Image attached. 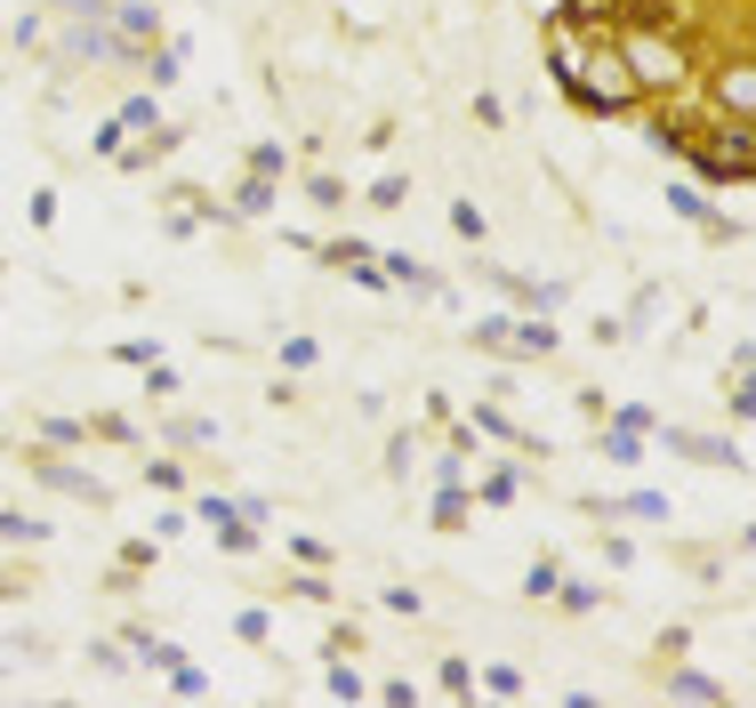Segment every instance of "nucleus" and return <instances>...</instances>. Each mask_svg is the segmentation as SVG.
<instances>
[{
	"label": "nucleus",
	"mask_w": 756,
	"mask_h": 708,
	"mask_svg": "<svg viewBox=\"0 0 756 708\" xmlns=\"http://www.w3.org/2000/svg\"><path fill=\"white\" fill-rule=\"evenodd\" d=\"M700 97H708V113H733V121H756V41L733 49V57H700Z\"/></svg>",
	"instance_id": "obj_5"
},
{
	"label": "nucleus",
	"mask_w": 756,
	"mask_h": 708,
	"mask_svg": "<svg viewBox=\"0 0 756 708\" xmlns=\"http://www.w3.org/2000/svg\"><path fill=\"white\" fill-rule=\"evenodd\" d=\"M290 556H298V564H315V571H330V539H306V531H298V539H290Z\"/></svg>",
	"instance_id": "obj_40"
},
{
	"label": "nucleus",
	"mask_w": 756,
	"mask_h": 708,
	"mask_svg": "<svg viewBox=\"0 0 756 708\" xmlns=\"http://www.w3.org/2000/svg\"><path fill=\"white\" fill-rule=\"evenodd\" d=\"M604 435H596V459H611V467H636L644 459V435L636 427H620V419H596Z\"/></svg>",
	"instance_id": "obj_12"
},
{
	"label": "nucleus",
	"mask_w": 756,
	"mask_h": 708,
	"mask_svg": "<svg viewBox=\"0 0 756 708\" xmlns=\"http://www.w3.org/2000/svg\"><path fill=\"white\" fill-rule=\"evenodd\" d=\"M17 459H24V476H32V483H49V491H64V499H81V508H113V483H97L89 467L57 459L49 443H41V451H17Z\"/></svg>",
	"instance_id": "obj_6"
},
{
	"label": "nucleus",
	"mask_w": 756,
	"mask_h": 708,
	"mask_svg": "<svg viewBox=\"0 0 756 708\" xmlns=\"http://www.w3.org/2000/svg\"><path fill=\"white\" fill-rule=\"evenodd\" d=\"M242 170H258V178H282V170H290V146H282V138H258V146L242 153Z\"/></svg>",
	"instance_id": "obj_24"
},
{
	"label": "nucleus",
	"mask_w": 756,
	"mask_h": 708,
	"mask_svg": "<svg viewBox=\"0 0 756 708\" xmlns=\"http://www.w3.org/2000/svg\"><path fill=\"white\" fill-rule=\"evenodd\" d=\"M113 362H129V370H146V362H161V347H153V339H121V347H113Z\"/></svg>",
	"instance_id": "obj_38"
},
{
	"label": "nucleus",
	"mask_w": 756,
	"mask_h": 708,
	"mask_svg": "<svg viewBox=\"0 0 756 708\" xmlns=\"http://www.w3.org/2000/svg\"><path fill=\"white\" fill-rule=\"evenodd\" d=\"M556 604H564V612H604V588H596V580H564Z\"/></svg>",
	"instance_id": "obj_30"
},
{
	"label": "nucleus",
	"mask_w": 756,
	"mask_h": 708,
	"mask_svg": "<svg viewBox=\"0 0 756 708\" xmlns=\"http://www.w3.org/2000/svg\"><path fill=\"white\" fill-rule=\"evenodd\" d=\"M651 435H660V443L668 451H684V459H693V467H733V476H748V459H740V443H733V435H693V427H651Z\"/></svg>",
	"instance_id": "obj_8"
},
{
	"label": "nucleus",
	"mask_w": 756,
	"mask_h": 708,
	"mask_svg": "<svg viewBox=\"0 0 756 708\" xmlns=\"http://www.w3.org/2000/svg\"><path fill=\"white\" fill-rule=\"evenodd\" d=\"M306 210L338 218V210H347V178H338V170H306Z\"/></svg>",
	"instance_id": "obj_16"
},
{
	"label": "nucleus",
	"mask_w": 756,
	"mask_h": 708,
	"mask_svg": "<svg viewBox=\"0 0 756 708\" xmlns=\"http://www.w3.org/2000/svg\"><path fill=\"white\" fill-rule=\"evenodd\" d=\"M725 370H733V379H740V370H756V347H748V339H740V347H733V355H725Z\"/></svg>",
	"instance_id": "obj_46"
},
{
	"label": "nucleus",
	"mask_w": 756,
	"mask_h": 708,
	"mask_svg": "<svg viewBox=\"0 0 756 708\" xmlns=\"http://www.w3.org/2000/svg\"><path fill=\"white\" fill-rule=\"evenodd\" d=\"M233 636H242V645H273V612L266 604H242V612H233Z\"/></svg>",
	"instance_id": "obj_28"
},
{
	"label": "nucleus",
	"mask_w": 756,
	"mask_h": 708,
	"mask_svg": "<svg viewBox=\"0 0 756 708\" xmlns=\"http://www.w3.org/2000/svg\"><path fill=\"white\" fill-rule=\"evenodd\" d=\"M0 41H9V24H0Z\"/></svg>",
	"instance_id": "obj_49"
},
{
	"label": "nucleus",
	"mask_w": 756,
	"mask_h": 708,
	"mask_svg": "<svg viewBox=\"0 0 756 708\" xmlns=\"http://www.w3.org/2000/svg\"><path fill=\"white\" fill-rule=\"evenodd\" d=\"M475 516V491L467 483H435V531H467Z\"/></svg>",
	"instance_id": "obj_13"
},
{
	"label": "nucleus",
	"mask_w": 756,
	"mask_h": 708,
	"mask_svg": "<svg viewBox=\"0 0 756 708\" xmlns=\"http://www.w3.org/2000/svg\"><path fill=\"white\" fill-rule=\"evenodd\" d=\"M146 395L169 402V395H178V370H169V362H146Z\"/></svg>",
	"instance_id": "obj_41"
},
{
	"label": "nucleus",
	"mask_w": 756,
	"mask_h": 708,
	"mask_svg": "<svg viewBox=\"0 0 756 708\" xmlns=\"http://www.w3.org/2000/svg\"><path fill=\"white\" fill-rule=\"evenodd\" d=\"M378 604H387V612H402V620H410V612H427V596H419V588H378Z\"/></svg>",
	"instance_id": "obj_39"
},
{
	"label": "nucleus",
	"mask_w": 756,
	"mask_h": 708,
	"mask_svg": "<svg viewBox=\"0 0 756 708\" xmlns=\"http://www.w3.org/2000/svg\"><path fill=\"white\" fill-rule=\"evenodd\" d=\"M113 41H121V64H129V73H137V64H146V49L161 41V9H153V0H113Z\"/></svg>",
	"instance_id": "obj_7"
},
{
	"label": "nucleus",
	"mask_w": 756,
	"mask_h": 708,
	"mask_svg": "<svg viewBox=\"0 0 756 708\" xmlns=\"http://www.w3.org/2000/svg\"><path fill=\"white\" fill-rule=\"evenodd\" d=\"M169 443H178V451H201V443H218V427H210V419H178V427H169Z\"/></svg>",
	"instance_id": "obj_35"
},
{
	"label": "nucleus",
	"mask_w": 756,
	"mask_h": 708,
	"mask_svg": "<svg viewBox=\"0 0 756 708\" xmlns=\"http://www.w3.org/2000/svg\"><path fill=\"white\" fill-rule=\"evenodd\" d=\"M322 685H330V700H362V692H370V685L355 677V660H347V652H330V668H322Z\"/></svg>",
	"instance_id": "obj_26"
},
{
	"label": "nucleus",
	"mask_w": 756,
	"mask_h": 708,
	"mask_svg": "<svg viewBox=\"0 0 756 708\" xmlns=\"http://www.w3.org/2000/svg\"><path fill=\"white\" fill-rule=\"evenodd\" d=\"M596 516H636V523H668L660 491H628V499H596Z\"/></svg>",
	"instance_id": "obj_15"
},
{
	"label": "nucleus",
	"mask_w": 756,
	"mask_h": 708,
	"mask_svg": "<svg viewBox=\"0 0 756 708\" xmlns=\"http://www.w3.org/2000/svg\"><path fill=\"white\" fill-rule=\"evenodd\" d=\"M611 32H620V57H628L636 89H644V106H651V97H676V89H693V81H700V41H693V32H676V24H644V17H620Z\"/></svg>",
	"instance_id": "obj_2"
},
{
	"label": "nucleus",
	"mask_w": 756,
	"mask_h": 708,
	"mask_svg": "<svg viewBox=\"0 0 756 708\" xmlns=\"http://www.w3.org/2000/svg\"><path fill=\"white\" fill-rule=\"evenodd\" d=\"M556 588H564V564H556V556H531V571H524V596H531V604H547Z\"/></svg>",
	"instance_id": "obj_25"
},
{
	"label": "nucleus",
	"mask_w": 756,
	"mask_h": 708,
	"mask_svg": "<svg viewBox=\"0 0 756 708\" xmlns=\"http://www.w3.org/2000/svg\"><path fill=\"white\" fill-rule=\"evenodd\" d=\"M137 81H146V89H178V81H186V41H178V32H161V41L146 49Z\"/></svg>",
	"instance_id": "obj_9"
},
{
	"label": "nucleus",
	"mask_w": 756,
	"mask_h": 708,
	"mask_svg": "<svg viewBox=\"0 0 756 708\" xmlns=\"http://www.w3.org/2000/svg\"><path fill=\"white\" fill-rule=\"evenodd\" d=\"M410 201V178H378L370 193H362V210H402Z\"/></svg>",
	"instance_id": "obj_33"
},
{
	"label": "nucleus",
	"mask_w": 756,
	"mask_h": 708,
	"mask_svg": "<svg viewBox=\"0 0 756 708\" xmlns=\"http://www.w3.org/2000/svg\"><path fill=\"white\" fill-rule=\"evenodd\" d=\"M146 483L178 499V491H186V467H178V459H146Z\"/></svg>",
	"instance_id": "obj_36"
},
{
	"label": "nucleus",
	"mask_w": 756,
	"mask_h": 708,
	"mask_svg": "<svg viewBox=\"0 0 756 708\" xmlns=\"http://www.w3.org/2000/svg\"><path fill=\"white\" fill-rule=\"evenodd\" d=\"M0 539H9V548H41L49 523H41V516H24V508H0Z\"/></svg>",
	"instance_id": "obj_21"
},
{
	"label": "nucleus",
	"mask_w": 756,
	"mask_h": 708,
	"mask_svg": "<svg viewBox=\"0 0 756 708\" xmlns=\"http://www.w3.org/2000/svg\"><path fill=\"white\" fill-rule=\"evenodd\" d=\"M467 347L475 355H499V362H547L564 347V330H556V315H484V322H467Z\"/></svg>",
	"instance_id": "obj_4"
},
{
	"label": "nucleus",
	"mask_w": 756,
	"mask_h": 708,
	"mask_svg": "<svg viewBox=\"0 0 756 708\" xmlns=\"http://www.w3.org/2000/svg\"><path fill=\"white\" fill-rule=\"evenodd\" d=\"M571 402H579V419H588V427H596V419H604V411H611V395H596V387H579V395H571Z\"/></svg>",
	"instance_id": "obj_44"
},
{
	"label": "nucleus",
	"mask_w": 756,
	"mask_h": 708,
	"mask_svg": "<svg viewBox=\"0 0 756 708\" xmlns=\"http://www.w3.org/2000/svg\"><path fill=\"white\" fill-rule=\"evenodd\" d=\"M604 564H611V571H628V564H636V539H620V531H604Z\"/></svg>",
	"instance_id": "obj_42"
},
{
	"label": "nucleus",
	"mask_w": 756,
	"mask_h": 708,
	"mask_svg": "<svg viewBox=\"0 0 756 708\" xmlns=\"http://www.w3.org/2000/svg\"><path fill=\"white\" fill-rule=\"evenodd\" d=\"M315 362H322V347L306 339V330H290V339H282V370H315Z\"/></svg>",
	"instance_id": "obj_34"
},
{
	"label": "nucleus",
	"mask_w": 756,
	"mask_h": 708,
	"mask_svg": "<svg viewBox=\"0 0 756 708\" xmlns=\"http://www.w3.org/2000/svg\"><path fill=\"white\" fill-rule=\"evenodd\" d=\"M475 121H484V129H507V106H499V97L484 89V97H475Z\"/></svg>",
	"instance_id": "obj_45"
},
{
	"label": "nucleus",
	"mask_w": 756,
	"mask_h": 708,
	"mask_svg": "<svg viewBox=\"0 0 756 708\" xmlns=\"http://www.w3.org/2000/svg\"><path fill=\"white\" fill-rule=\"evenodd\" d=\"M451 233H459V242L475 250V242H484V233H491V218L475 210V201H451Z\"/></svg>",
	"instance_id": "obj_29"
},
{
	"label": "nucleus",
	"mask_w": 756,
	"mask_h": 708,
	"mask_svg": "<svg viewBox=\"0 0 756 708\" xmlns=\"http://www.w3.org/2000/svg\"><path fill=\"white\" fill-rule=\"evenodd\" d=\"M89 660L106 668V677H121V668H129V645H89Z\"/></svg>",
	"instance_id": "obj_43"
},
{
	"label": "nucleus",
	"mask_w": 756,
	"mask_h": 708,
	"mask_svg": "<svg viewBox=\"0 0 756 708\" xmlns=\"http://www.w3.org/2000/svg\"><path fill=\"white\" fill-rule=\"evenodd\" d=\"M660 692H668V700H725V685H716L708 668H684V660H668V677H660Z\"/></svg>",
	"instance_id": "obj_11"
},
{
	"label": "nucleus",
	"mask_w": 756,
	"mask_h": 708,
	"mask_svg": "<svg viewBox=\"0 0 756 708\" xmlns=\"http://www.w3.org/2000/svg\"><path fill=\"white\" fill-rule=\"evenodd\" d=\"M273 193H282V178H258V170H242V186H233V226H258V218H273Z\"/></svg>",
	"instance_id": "obj_10"
},
{
	"label": "nucleus",
	"mask_w": 756,
	"mask_h": 708,
	"mask_svg": "<svg viewBox=\"0 0 756 708\" xmlns=\"http://www.w3.org/2000/svg\"><path fill=\"white\" fill-rule=\"evenodd\" d=\"M515 499H524V467H491L475 483V508H515Z\"/></svg>",
	"instance_id": "obj_14"
},
{
	"label": "nucleus",
	"mask_w": 756,
	"mask_h": 708,
	"mask_svg": "<svg viewBox=\"0 0 756 708\" xmlns=\"http://www.w3.org/2000/svg\"><path fill=\"white\" fill-rule=\"evenodd\" d=\"M700 233H708L716 250H733V242H748V226H740V218H725V210H708V218H700Z\"/></svg>",
	"instance_id": "obj_31"
},
{
	"label": "nucleus",
	"mask_w": 756,
	"mask_h": 708,
	"mask_svg": "<svg viewBox=\"0 0 756 708\" xmlns=\"http://www.w3.org/2000/svg\"><path fill=\"white\" fill-rule=\"evenodd\" d=\"M24 588H32V580H24V571H0V604H17Z\"/></svg>",
	"instance_id": "obj_47"
},
{
	"label": "nucleus",
	"mask_w": 756,
	"mask_h": 708,
	"mask_svg": "<svg viewBox=\"0 0 756 708\" xmlns=\"http://www.w3.org/2000/svg\"><path fill=\"white\" fill-rule=\"evenodd\" d=\"M676 153L693 161V178H700V186H756V121L708 113Z\"/></svg>",
	"instance_id": "obj_3"
},
{
	"label": "nucleus",
	"mask_w": 756,
	"mask_h": 708,
	"mask_svg": "<svg viewBox=\"0 0 756 708\" xmlns=\"http://www.w3.org/2000/svg\"><path fill=\"white\" fill-rule=\"evenodd\" d=\"M49 24H106L113 17V0H41Z\"/></svg>",
	"instance_id": "obj_19"
},
{
	"label": "nucleus",
	"mask_w": 756,
	"mask_h": 708,
	"mask_svg": "<svg viewBox=\"0 0 756 708\" xmlns=\"http://www.w3.org/2000/svg\"><path fill=\"white\" fill-rule=\"evenodd\" d=\"M539 49H547L556 89L571 97L579 113H596V121L644 113V89H636L628 57H620V32H611V24H579L571 9H547V17H539Z\"/></svg>",
	"instance_id": "obj_1"
},
{
	"label": "nucleus",
	"mask_w": 756,
	"mask_h": 708,
	"mask_svg": "<svg viewBox=\"0 0 756 708\" xmlns=\"http://www.w3.org/2000/svg\"><path fill=\"white\" fill-rule=\"evenodd\" d=\"M435 692H451V700H475V668H467L459 652H442V668H435Z\"/></svg>",
	"instance_id": "obj_27"
},
{
	"label": "nucleus",
	"mask_w": 756,
	"mask_h": 708,
	"mask_svg": "<svg viewBox=\"0 0 756 708\" xmlns=\"http://www.w3.org/2000/svg\"><path fill=\"white\" fill-rule=\"evenodd\" d=\"M121 146H129V129H121V113H106V121H97V138H89V153H97V161H113Z\"/></svg>",
	"instance_id": "obj_32"
},
{
	"label": "nucleus",
	"mask_w": 756,
	"mask_h": 708,
	"mask_svg": "<svg viewBox=\"0 0 756 708\" xmlns=\"http://www.w3.org/2000/svg\"><path fill=\"white\" fill-rule=\"evenodd\" d=\"M0 282H9V258H0Z\"/></svg>",
	"instance_id": "obj_48"
},
{
	"label": "nucleus",
	"mask_w": 756,
	"mask_h": 708,
	"mask_svg": "<svg viewBox=\"0 0 756 708\" xmlns=\"http://www.w3.org/2000/svg\"><path fill=\"white\" fill-rule=\"evenodd\" d=\"M161 677H169V692H178V700H201V692H210V668H193L186 652H178V660H169V668H161Z\"/></svg>",
	"instance_id": "obj_22"
},
{
	"label": "nucleus",
	"mask_w": 756,
	"mask_h": 708,
	"mask_svg": "<svg viewBox=\"0 0 756 708\" xmlns=\"http://www.w3.org/2000/svg\"><path fill=\"white\" fill-rule=\"evenodd\" d=\"M121 129H129V138L161 129V89H129V97H121Z\"/></svg>",
	"instance_id": "obj_17"
},
{
	"label": "nucleus",
	"mask_w": 756,
	"mask_h": 708,
	"mask_svg": "<svg viewBox=\"0 0 756 708\" xmlns=\"http://www.w3.org/2000/svg\"><path fill=\"white\" fill-rule=\"evenodd\" d=\"M660 201H668V210H676V218H684V226H700V218H708V210H716V201H708V193H700V186H693V178H676V186H668V193H660Z\"/></svg>",
	"instance_id": "obj_20"
},
{
	"label": "nucleus",
	"mask_w": 756,
	"mask_h": 708,
	"mask_svg": "<svg viewBox=\"0 0 756 708\" xmlns=\"http://www.w3.org/2000/svg\"><path fill=\"white\" fill-rule=\"evenodd\" d=\"M604 419H620V427H636V435L660 427V411H651V402H620V411H604Z\"/></svg>",
	"instance_id": "obj_37"
},
{
	"label": "nucleus",
	"mask_w": 756,
	"mask_h": 708,
	"mask_svg": "<svg viewBox=\"0 0 756 708\" xmlns=\"http://www.w3.org/2000/svg\"><path fill=\"white\" fill-rule=\"evenodd\" d=\"M410 467H419V427H395V435H387V476L402 483Z\"/></svg>",
	"instance_id": "obj_23"
},
{
	"label": "nucleus",
	"mask_w": 756,
	"mask_h": 708,
	"mask_svg": "<svg viewBox=\"0 0 756 708\" xmlns=\"http://www.w3.org/2000/svg\"><path fill=\"white\" fill-rule=\"evenodd\" d=\"M475 692H491V700H524V668H515V660L475 668Z\"/></svg>",
	"instance_id": "obj_18"
}]
</instances>
